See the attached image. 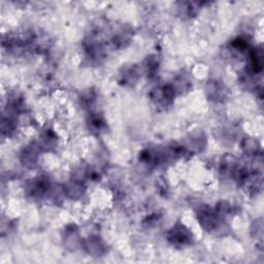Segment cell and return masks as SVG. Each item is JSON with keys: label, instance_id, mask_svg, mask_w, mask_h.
I'll return each instance as SVG.
<instances>
[{"label": "cell", "instance_id": "obj_1", "mask_svg": "<svg viewBox=\"0 0 264 264\" xmlns=\"http://www.w3.org/2000/svg\"><path fill=\"white\" fill-rule=\"evenodd\" d=\"M193 240L190 230L183 224H176L168 232V241L176 246L190 245Z\"/></svg>", "mask_w": 264, "mask_h": 264}, {"label": "cell", "instance_id": "obj_2", "mask_svg": "<svg viewBox=\"0 0 264 264\" xmlns=\"http://www.w3.org/2000/svg\"><path fill=\"white\" fill-rule=\"evenodd\" d=\"M40 147L36 144H29L28 147L25 148L21 154V161L22 163L27 167H33L36 164L38 154H39Z\"/></svg>", "mask_w": 264, "mask_h": 264}, {"label": "cell", "instance_id": "obj_3", "mask_svg": "<svg viewBox=\"0 0 264 264\" xmlns=\"http://www.w3.org/2000/svg\"><path fill=\"white\" fill-rule=\"evenodd\" d=\"M85 249L87 250V252L90 255H93V256H95V257H99L105 253L106 246L104 243H102L101 238H99L98 236H92L89 238V240L86 241Z\"/></svg>", "mask_w": 264, "mask_h": 264}, {"label": "cell", "instance_id": "obj_4", "mask_svg": "<svg viewBox=\"0 0 264 264\" xmlns=\"http://www.w3.org/2000/svg\"><path fill=\"white\" fill-rule=\"evenodd\" d=\"M64 192L66 196L70 198H80L84 194V185L83 183H81V181L75 180L73 182H70L65 187Z\"/></svg>", "mask_w": 264, "mask_h": 264}, {"label": "cell", "instance_id": "obj_5", "mask_svg": "<svg viewBox=\"0 0 264 264\" xmlns=\"http://www.w3.org/2000/svg\"><path fill=\"white\" fill-rule=\"evenodd\" d=\"M209 95L211 97V98H216L218 99L219 97L223 96V88L220 86V85L218 83H211L209 85Z\"/></svg>", "mask_w": 264, "mask_h": 264}, {"label": "cell", "instance_id": "obj_6", "mask_svg": "<svg viewBox=\"0 0 264 264\" xmlns=\"http://www.w3.org/2000/svg\"><path fill=\"white\" fill-rule=\"evenodd\" d=\"M244 151L246 153V154L252 155V154H256L257 152V142L254 140H246L244 143Z\"/></svg>", "mask_w": 264, "mask_h": 264}]
</instances>
